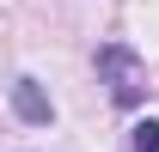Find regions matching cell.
Segmentation results:
<instances>
[{"mask_svg": "<svg viewBox=\"0 0 159 152\" xmlns=\"http://www.w3.org/2000/svg\"><path fill=\"white\" fill-rule=\"evenodd\" d=\"M98 73L110 79V97H116V103H135V97L147 91V67H141V55L129 43H104L98 49Z\"/></svg>", "mask_w": 159, "mask_h": 152, "instance_id": "obj_1", "label": "cell"}, {"mask_svg": "<svg viewBox=\"0 0 159 152\" xmlns=\"http://www.w3.org/2000/svg\"><path fill=\"white\" fill-rule=\"evenodd\" d=\"M12 110H19L25 122H49V97L37 91V79H19V85H12Z\"/></svg>", "mask_w": 159, "mask_h": 152, "instance_id": "obj_2", "label": "cell"}, {"mask_svg": "<svg viewBox=\"0 0 159 152\" xmlns=\"http://www.w3.org/2000/svg\"><path fill=\"white\" fill-rule=\"evenodd\" d=\"M135 152H159V122H141L135 128Z\"/></svg>", "mask_w": 159, "mask_h": 152, "instance_id": "obj_3", "label": "cell"}]
</instances>
